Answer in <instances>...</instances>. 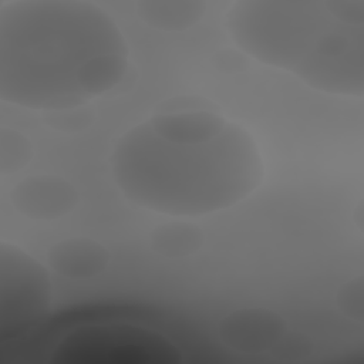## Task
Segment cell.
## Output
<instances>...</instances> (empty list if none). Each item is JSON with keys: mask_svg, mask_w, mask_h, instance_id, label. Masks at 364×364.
<instances>
[{"mask_svg": "<svg viewBox=\"0 0 364 364\" xmlns=\"http://www.w3.org/2000/svg\"><path fill=\"white\" fill-rule=\"evenodd\" d=\"M139 20L161 31H183L198 24L205 13L206 3L199 0H141L135 3Z\"/></svg>", "mask_w": 364, "mask_h": 364, "instance_id": "cell-9", "label": "cell"}, {"mask_svg": "<svg viewBox=\"0 0 364 364\" xmlns=\"http://www.w3.org/2000/svg\"><path fill=\"white\" fill-rule=\"evenodd\" d=\"M149 242L155 253L168 259H181L196 253L205 242V235L196 225L176 219L156 226L151 232Z\"/></svg>", "mask_w": 364, "mask_h": 364, "instance_id": "cell-10", "label": "cell"}, {"mask_svg": "<svg viewBox=\"0 0 364 364\" xmlns=\"http://www.w3.org/2000/svg\"><path fill=\"white\" fill-rule=\"evenodd\" d=\"M128 70L117 21L85 0H11L0 9V95L33 111L78 107Z\"/></svg>", "mask_w": 364, "mask_h": 364, "instance_id": "cell-2", "label": "cell"}, {"mask_svg": "<svg viewBox=\"0 0 364 364\" xmlns=\"http://www.w3.org/2000/svg\"><path fill=\"white\" fill-rule=\"evenodd\" d=\"M337 304L348 318L363 321L364 287L361 277L350 280L340 289L337 294Z\"/></svg>", "mask_w": 364, "mask_h": 364, "instance_id": "cell-12", "label": "cell"}, {"mask_svg": "<svg viewBox=\"0 0 364 364\" xmlns=\"http://www.w3.org/2000/svg\"><path fill=\"white\" fill-rule=\"evenodd\" d=\"M363 23L361 0H239L225 14L229 37L245 54L304 84Z\"/></svg>", "mask_w": 364, "mask_h": 364, "instance_id": "cell-3", "label": "cell"}, {"mask_svg": "<svg viewBox=\"0 0 364 364\" xmlns=\"http://www.w3.org/2000/svg\"><path fill=\"white\" fill-rule=\"evenodd\" d=\"M58 364H175L182 351L165 333L129 320L77 324L50 348Z\"/></svg>", "mask_w": 364, "mask_h": 364, "instance_id": "cell-4", "label": "cell"}, {"mask_svg": "<svg viewBox=\"0 0 364 364\" xmlns=\"http://www.w3.org/2000/svg\"><path fill=\"white\" fill-rule=\"evenodd\" d=\"M47 260L60 276L81 280L101 274L109 263V253L92 239L70 237L53 245Z\"/></svg>", "mask_w": 364, "mask_h": 364, "instance_id": "cell-8", "label": "cell"}, {"mask_svg": "<svg viewBox=\"0 0 364 364\" xmlns=\"http://www.w3.org/2000/svg\"><path fill=\"white\" fill-rule=\"evenodd\" d=\"M31 158L28 141L17 131H1L0 139V169L3 173L17 172Z\"/></svg>", "mask_w": 364, "mask_h": 364, "instance_id": "cell-11", "label": "cell"}, {"mask_svg": "<svg viewBox=\"0 0 364 364\" xmlns=\"http://www.w3.org/2000/svg\"><path fill=\"white\" fill-rule=\"evenodd\" d=\"M13 208L33 220H55L78 205L75 188L61 176L34 175L20 181L11 191Z\"/></svg>", "mask_w": 364, "mask_h": 364, "instance_id": "cell-7", "label": "cell"}, {"mask_svg": "<svg viewBox=\"0 0 364 364\" xmlns=\"http://www.w3.org/2000/svg\"><path fill=\"white\" fill-rule=\"evenodd\" d=\"M111 171L132 205L183 219L243 202L259 188L264 165L245 128L219 114L189 111L159 114L127 131Z\"/></svg>", "mask_w": 364, "mask_h": 364, "instance_id": "cell-1", "label": "cell"}, {"mask_svg": "<svg viewBox=\"0 0 364 364\" xmlns=\"http://www.w3.org/2000/svg\"><path fill=\"white\" fill-rule=\"evenodd\" d=\"M219 338L233 351L256 354L272 351L286 334L284 320L274 311L243 307L225 316L218 327Z\"/></svg>", "mask_w": 364, "mask_h": 364, "instance_id": "cell-6", "label": "cell"}, {"mask_svg": "<svg viewBox=\"0 0 364 364\" xmlns=\"http://www.w3.org/2000/svg\"><path fill=\"white\" fill-rule=\"evenodd\" d=\"M53 303L50 274L21 247L3 242L0 247V330L11 337L47 317Z\"/></svg>", "mask_w": 364, "mask_h": 364, "instance_id": "cell-5", "label": "cell"}]
</instances>
